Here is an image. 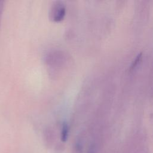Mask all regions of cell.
<instances>
[{"instance_id":"obj_3","label":"cell","mask_w":153,"mask_h":153,"mask_svg":"<svg viewBox=\"0 0 153 153\" xmlns=\"http://www.w3.org/2000/svg\"><path fill=\"white\" fill-rule=\"evenodd\" d=\"M141 54H142V53H140L139 54H138V55H137V56L136 57V59H135L134 62H133V64H132V65H131V68H134V67L136 65V64L137 63V62H139V59H140Z\"/></svg>"},{"instance_id":"obj_2","label":"cell","mask_w":153,"mask_h":153,"mask_svg":"<svg viewBox=\"0 0 153 153\" xmlns=\"http://www.w3.org/2000/svg\"><path fill=\"white\" fill-rule=\"evenodd\" d=\"M69 128V126L66 123H63L61 131V140L62 142H66L68 138Z\"/></svg>"},{"instance_id":"obj_1","label":"cell","mask_w":153,"mask_h":153,"mask_svg":"<svg viewBox=\"0 0 153 153\" xmlns=\"http://www.w3.org/2000/svg\"><path fill=\"white\" fill-rule=\"evenodd\" d=\"M66 14L65 5L60 1L55 2L51 6L50 10V19L56 22L62 21Z\"/></svg>"}]
</instances>
